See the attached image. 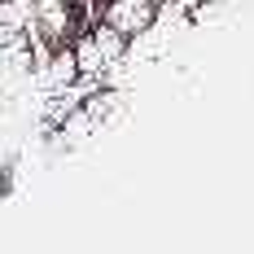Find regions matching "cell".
<instances>
[{"label":"cell","instance_id":"obj_2","mask_svg":"<svg viewBox=\"0 0 254 254\" xmlns=\"http://www.w3.org/2000/svg\"><path fill=\"white\" fill-rule=\"evenodd\" d=\"M88 40H92V49L101 53V62L105 66H114V62H123L127 57V35H119V31H114V26H92V31H88Z\"/></svg>","mask_w":254,"mask_h":254},{"label":"cell","instance_id":"obj_1","mask_svg":"<svg viewBox=\"0 0 254 254\" xmlns=\"http://www.w3.org/2000/svg\"><path fill=\"white\" fill-rule=\"evenodd\" d=\"M153 18H158V0H105V26H114L127 40L145 35Z\"/></svg>","mask_w":254,"mask_h":254}]
</instances>
